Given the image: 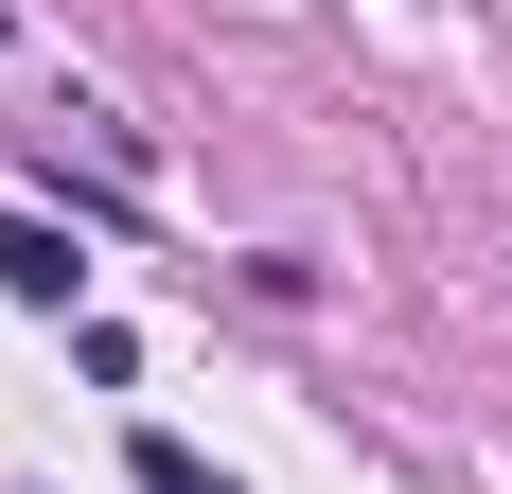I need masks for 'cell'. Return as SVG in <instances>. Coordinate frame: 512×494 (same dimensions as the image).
<instances>
[{"mask_svg":"<svg viewBox=\"0 0 512 494\" xmlns=\"http://www.w3.org/2000/svg\"><path fill=\"white\" fill-rule=\"evenodd\" d=\"M0 283L36 300V318H71V300H89V265H71V230H36V212H0Z\"/></svg>","mask_w":512,"mask_h":494,"instance_id":"1","label":"cell"},{"mask_svg":"<svg viewBox=\"0 0 512 494\" xmlns=\"http://www.w3.org/2000/svg\"><path fill=\"white\" fill-rule=\"evenodd\" d=\"M142 494H230V477H212L195 442H142Z\"/></svg>","mask_w":512,"mask_h":494,"instance_id":"2","label":"cell"}]
</instances>
